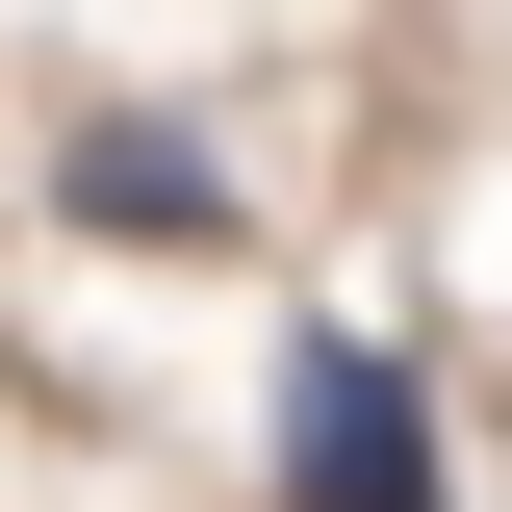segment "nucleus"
<instances>
[{"instance_id": "f257e3e1", "label": "nucleus", "mask_w": 512, "mask_h": 512, "mask_svg": "<svg viewBox=\"0 0 512 512\" xmlns=\"http://www.w3.org/2000/svg\"><path fill=\"white\" fill-rule=\"evenodd\" d=\"M256 512H461L436 487V359L384 308H308L282 384H256Z\"/></svg>"}, {"instance_id": "f03ea898", "label": "nucleus", "mask_w": 512, "mask_h": 512, "mask_svg": "<svg viewBox=\"0 0 512 512\" xmlns=\"http://www.w3.org/2000/svg\"><path fill=\"white\" fill-rule=\"evenodd\" d=\"M52 205H77V231H128V256H231V231H256V205H231V154H205V128H154V103H103V128H77V154H52Z\"/></svg>"}]
</instances>
